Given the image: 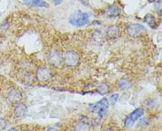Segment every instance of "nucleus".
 <instances>
[{
    "label": "nucleus",
    "mask_w": 162,
    "mask_h": 131,
    "mask_svg": "<svg viewBox=\"0 0 162 131\" xmlns=\"http://www.w3.org/2000/svg\"><path fill=\"white\" fill-rule=\"evenodd\" d=\"M89 18H90L89 13L80 12L73 14L69 19V22L71 25L75 26H85L89 23Z\"/></svg>",
    "instance_id": "1"
},
{
    "label": "nucleus",
    "mask_w": 162,
    "mask_h": 131,
    "mask_svg": "<svg viewBox=\"0 0 162 131\" xmlns=\"http://www.w3.org/2000/svg\"><path fill=\"white\" fill-rule=\"evenodd\" d=\"M6 99H7V101L11 105L15 106L19 103H21V101L23 100V94L20 90L13 88L8 92Z\"/></svg>",
    "instance_id": "2"
},
{
    "label": "nucleus",
    "mask_w": 162,
    "mask_h": 131,
    "mask_svg": "<svg viewBox=\"0 0 162 131\" xmlns=\"http://www.w3.org/2000/svg\"><path fill=\"white\" fill-rule=\"evenodd\" d=\"M65 64L69 67H75L80 64V55L75 51H68L63 56Z\"/></svg>",
    "instance_id": "3"
},
{
    "label": "nucleus",
    "mask_w": 162,
    "mask_h": 131,
    "mask_svg": "<svg viewBox=\"0 0 162 131\" xmlns=\"http://www.w3.org/2000/svg\"><path fill=\"white\" fill-rule=\"evenodd\" d=\"M127 33L131 37H139L146 33V29L141 24H132L127 28Z\"/></svg>",
    "instance_id": "4"
},
{
    "label": "nucleus",
    "mask_w": 162,
    "mask_h": 131,
    "mask_svg": "<svg viewBox=\"0 0 162 131\" xmlns=\"http://www.w3.org/2000/svg\"><path fill=\"white\" fill-rule=\"evenodd\" d=\"M47 60L48 63L51 65L55 66V67H59L62 64V60H63V56L61 55V53L59 50H52L47 55Z\"/></svg>",
    "instance_id": "5"
},
{
    "label": "nucleus",
    "mask_w": 162,
    "mask_h": 131,
    "mask_svg": "<svg viewBox=\"0 0 162 131\" xmlns=\"http://www.w3.org/2000/svg\"><path fill=\"white\" fill-rule=\"evenodd\" d=\"M37 79L40 82H46L52 78V72L46 67H40L37 70Z\"/></svg>",
    "instance_id": "6"
},
{
    "label": "nucleus",
    "mask_w": 162,
    "mask_h": 131,
    "mask_svg": "<svg viewBox=\"0 0 162 131\" xmlns=\"http://www.w3.org/2000/svg\"><path fill=\"white\" fill-rule=\"evenodd\" d=\"M28 108L26 104L23 103H19L17 105L14 106V115L16 118L22 119L25 118L27 116Z\"/></svg>",
    "instance_id": "7"
},
{
    "label": "nucleus",
    "mask_w": 162,
    "mask_h": 131,
    "mask_svg": "<svg viewBox=\"0 0 162 131\" xmlns=\"http://www.w3.org/2000/svg\"><path fill=\"white\" fill-rule=\"evenodd\" d=\"M24 4L29 7H48L49 4L43 0H24Z\"/></svg>",
    "instance_id": "8"
},
{
    "label": "nucleus",
    "mask_w": 162,
    "mask_h": 131,
    "mask_svg": "<svg viewBox=\"0 0 162 131\" xmlns=\"http://www.w3.org/2000/svg\"><path fill=\"white\" fill-rule=\"evenodd\" d=\"M75 131H90L91 126L88 121L86 120H80L75 126Z\"/></svg>",
    "instance_id": "9"
},
{
    "label": "nucleus",
    "mask_w": 162,
    "mask_h": 131,
    "mask_svg": "<svg viewBox=\"0 0 162 131\" xmlns=\"http://www.w3.org/2000/svg\"><path fill=\"white\" fill-rule=\"evenodd\" d=\"M119 35H120V28H119V26H112L107 29L106 36H107L108 39H116Z\"/></svg>",
    "instance_id": "10"
},
{
    "label": "nucleus",
    "mask_w": 162,
    "mask_h": 131,
    "mask_svg": "<svg viewBox=\"0 0 162 131\" xmlns=\"http://www.w3.org/2000/svg\"><path fill=\"white\" fill-rule=\"evenodd\" d=\"M106 14L107 17H110V18L117 17L120 14V9L115 4L109 5L107 8H106Z\"/></svg>",
    "instance_id": "11"
},
{
    "label": "nucleus",
    "mask_w": 162,
    "mask_h": 131,
    "mask_svg": "<svg viewBox=\"0 0 162 131\" xmlns=\"http://www.w3.org/2000/svg\"><path fill=\"white\" fill-rule=\"evenodd\" d=\"M145 22L148 24L151 28L156 29L158 27V24L156 22V19H155L154 16H152L151 14H146L145 16Z\"/></svg>",
    "instance_id": "12"
},
{
    "label": "nucleus",
    "mask_w": 162,
    "mask_h": 131,
    "mask_svg": "<svg viewBox=\"0 0 162 131\" xmlns=\"http://www.w3.org/2000/svg\"><path fill=\"white\" fill-rule=\"evenodd\" d=\"M144 114H145V111H144L143 108H136L129 116L134 121H137L138 119L141 118V117L144 115Z\"/></svg>",
    "instance_id": "13"
},
{
    "label": "nucleus",
    "mask_w": 162,
    "mask_h": 131,
    "mask_svg": "<svg viewBox=\"0 0 162 131\" xmlns=\"http://www.w3.org/2000/svg\"><path fill=\"white\" fill-rule=\"evenodd\" d=\"M132 86L130 81L129 79H122L120 81H119V87L121 90H123V91H126V90H129L130 89Z\"/></svg>",
    "instance_id": "14"
},
{
    "label": "nucleus",
    "mask_w": 162,
    "mask_h": 131,
    "mask_svg": "<svg viewBox=\"0 0 162 131\" xmlns=\"http://www.w3.org/2000/svg\"><path fill=\"white\" fill-rule=\"evenodd\" d=\"M108 91H109V86H108L107 85H106V84L100 85L98 86V88H97V92H98L99 94H101V95L107 93Z\"/></svg>",
    "instance_id": "15"
},
{
    "label": "nucleus",
    "mask_w": 162,
    "mask_h": 131,
    "mask_svg": "<svg viewBox=\"0 0 162 131\" xmlns=\"http://www.w3.org/2000/svg\"><path fill=\"white\" fill-rule=\"evenodd\" d=\"M137 125H138L139 127H141V128H145V127H147V126H148V121H147V119H138V123H137Z\"/></svg>",
    "instance_id": "16"
},
{
    "label": "nucleus",
    "mask_w": 162,
    "mask_h": 131,
    "mask_svg": "<svg viewBox=\"0 0 162 131\" xmlns=\"http://www.w3.org/2000/svg\"><path fill=\"white\" fill-rule=\"evenodd\" d=\"M7 125H8L7 121H6L5 118L0 117V131H3L5 130H6Z\"/></svg>",
    "instance_id": "17"
},
{
    "label": "nucleus",
    "mask_w": 162,
    "mask_h": 131,
    "mask_svg": "<svg viewBox=\"0 0 162 131\" xmlns=\"http://www.w3.org/2000/svg\"><path fill=\"white\" fill-rule=\"evenodd\" d=\"M155 10L160 16H161V0H157L155 4Z\"/></svg>",
    "instance_id": "18"
},
{
    "label": "nucleus",
    "mask_w": 162,
    "mask_h": 131,
    "mask_svg": "<svg viewBox=\"0 0 162 131\" xmlns=\"http://www.w3.org/2000/svg\"><path fill=\"white\" fill-rule=\"evenodd\" d=\"M118 98H119V94L117 93H113L110 96V100H109V103L114 105L117 101H118Z\"/></svg>",
    "instance_id": "19"
},
{
    "label": "nucleus",
    "mask_w": 162,
    "mask_h": 131,
    "mask_svg": "<svg viewBox=\"0 0 162 131\" xmlns=\"http://www.w3.org/2000/svg\"><path fill=\"white\" fill-rule=\"evenodd\" d=\"M124 123H125V126H126L127 128H131V127L134 125L135 121L130 118L129 116H128V117L126 118V120L124 121Z\"/></svg>",
    "instance_id": "20"
},
{
    "label": "nucleus",
    "mask_w": 162,
    "mask_h": 131,
    "mask_svg": "<svg viewBox=\"0 0 162 131\" xmlns=\"http://www.w3.org/2000/svg\"><path fill=\"white\" fill-rule=\"evenodd\" d=\"M63 2V0H53V3L56 4V5H59L61 3Z\"/></svg>",
    "instance_id": "21"
},
{
    "label": "nucleus",
    "mask_w": 162,
    "mask_h": 131,
    "mask_svg": "<svg viewBox=\"0 0 162 131\" xmlns=\"http://www.w3.org/2000/svg\"><path fill=\"white\" fill-rule=\"evenodd\" d=\"M46 131H59L56 128H54V127H49L47 130H46Z\"/></svg>",
    "instance_id": "22"
},
{
    "label": "nucleus",
    "mask_w": 162,
    "mask_h": 131,
    "mask_svg": "<svg viewBox=\"0 0 162 131\" xmlns=\"http://www.w3.org/2000/svg\"><path fill=\"white\" fill-rule=\"evenodd\" d=\"M79 1L83 4H89V0H79Z\"/></svg>",
    "instance_id": "23"
},
{
    "label": "nucleus",
    "mask_w": 162,
    "mask_h": 131,
    "mask_svg": "<svg viewBox=\"0 0 162 131\" xmlns=\"http://www.w3.org/2000/svg\"><path fill=\"white\" fill-rule=\"evenodd\" d=\"M6 131H19L17 129H15V128H11V129H9L8 130Z\"/></svg>",
    "instance_id": "24"
},
{
    "label": "nucleus",
    "mask_w": 162,
    "mask_h": 131,
    "mask_svg": "<svg viewBox=\"0 0 162 131\" xmlns=\"http://www.w3.org/2000/svg\"><path fill=\"white\" fill-rule=\"evenodd\" d=\"M103 131H113V130H112L111 129H109V128H106V129H105Z\"/></svg>",
    "instance_id": "25"
},
{
    "label": "nucleus",
    "mask_w": 162,
    "mask_h": 131,
    "mask_svg": "<svg viewBox=\"0 0 162 131\" xmlns=\"http://www.w3.org/2000/svg\"><path fill=\"white\" fill-rule=\"evenodd\" d=\"M156 0H148V2H150V3H152V2H155Z\"/></svg>",
    "instance_id": "26"
}]
</instances>
